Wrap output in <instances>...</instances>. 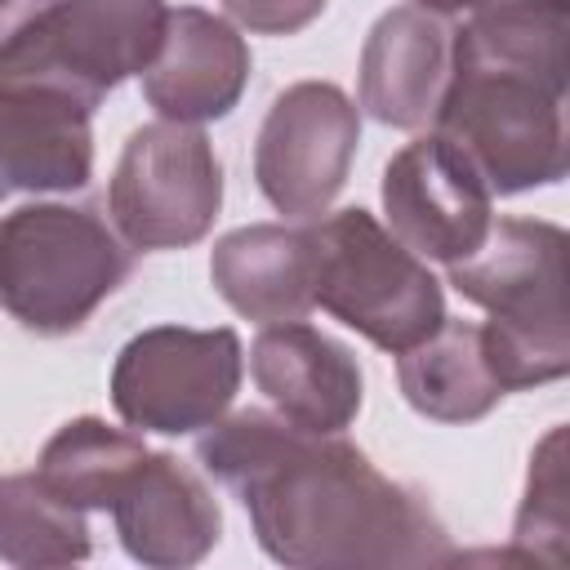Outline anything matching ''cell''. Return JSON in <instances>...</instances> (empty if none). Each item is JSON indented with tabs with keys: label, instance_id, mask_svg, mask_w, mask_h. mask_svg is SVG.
I'll return each instance as SVG.
<instances>
[{
	"label": "cell",
	"instance_id": "9",
	"mask_svg": "<svg viewBox=\"0 0 570 570\" xmlns=\"http://www.w3.org/2000/svg\"><path fill=\"white\" fill-rule=\"evenodd\" d=\"M361 142L356 102L330 80H298L267 107L254 147L258 191L285 218H321L343 191Z\"/></svg>",
	"mask_w": 570,
	"mask_h": 570
},
{
	"label": "cell",
	"instance_id": "6",
	"mask_svg": "<svg viewBox=\"0 0 570 570\" xmlns=\"http://www.w3.org/2000/svg\"><path fill=\"white\" fill-rule=\"evenodd\" d=\"M165 18V0H53L0 49V80L45 85L94 111L125 76L147 71Z\"/></svg>",
	"mask_w": 570,
	"mask_h": 570
},
{
	"label": "cell",
	"instance_id": "14",
	"mask_svg": "<svg viewBox=\"0 0 570 570\" xmlns=\"http://www.w3.org/2000/svg\"><path fill=\"white\" fill-rule=\"evenodd\" d=\"M249 370L276 414L307 432H343L361 414L365 379L356 356L303 316L263 325L249 347Z\"/></svg>",
	"mask_w": 570,
	"mask_h": 570
},
{
	"label": "cell",
	"instance_id": "1",
	"mask_svg": "<svg viewBox=\"0 0 570 570\" xmlns=\"http://www.w3.org/2000/svg\"><path fill=\"white\" fill-rule=\"evenodd\" d=\"M196 459L240 494L263 552L294 570L450 566L459 552L423 494L383 476L343 432H307L267 410L218 419Z\"/></svg>",
	"mask_w": 570,
	"mask_h": 570
},
{
	"label": "cell",
	"instance_id": "12",
	"mask_svg": "<svg viewBox=\"0 0 570 570\" xmlns=\"http://www.w3.org/2000/svg\"><path fill=\"white\" fill-rule=\"evenodd\" d=\"M116 534L125 552L151 570H187L209 557L223 530V512L205 476L174 454H142L116 503Z\"/></svg>",
	"mask_w": 570,
	"mask_h": 570
},
{
	"label": "cell",
	"instance_id": "10",
	"mask_svg": "<svg viewBox=\"0 0 570 570\" xmlns=\"http://www.w3.org/2000/svg\"><path fill=\"white\" fill-rule=\"evenodd\" d=\"M490 200L494 191L472 156L436 129L405 142L383 169V209L392 236L419 258H436L445 267L485 240L494 223Z\"/></svg>",
	"mask_w": 570,
	"mask_h": 570
},
{
	"label": "cell",
	"instance_id": "19",
	"mask_svg": "<svg viewBox=\"0 0 570 570\" xmlns=\"http://www.w3.org/2000/svg\"><path fill=\"white\" fill-rule=\"evenodd\" d=\"M85 557H89L85 508L58 499L36 472L0 476V561L36 570V566H71Z\"/></svg>",
	"mask_w": 570,
	"mask_h": 570
},
{
	"label": "cell",
	"instance_id": "11",
	"mask_svg": "<svg viewBox=\"0 0 570 570\" xmlns=\"http://www.w3.org/2000/svg\"><path fill=\"white\" fill-rule=\"evenodd\" d=\"M454 71V27L423 4L387 9L361 49V107L392 129H432Z\"/></svg>",
	"mask_w": 570,
	"mask_h": 570
},
{
	"label": "cell",
	"instance_id": "7",
	"mask_svg": "<svg viewBox=\"0 0 570 570\" xmlns=\"http://www.w3.org/2000/svg\"><path fill=\"white\" fill-rule=\"evenodd\" d=\"M223 205V165L214 142L183 120H151L129 134L107 209L129 249H187L196 245Z\"/></svg>",
	"mask_w": 570,
	"mask_h": 570
},
{
	"label": "cell",
	"instance_id": "23",
	"mask_svg": "<svg viewBox=\"0 0 570 570\" xmlns=\"http://www.w3.org/2000/svg\"><path fill=\"white\" fill-rule=\"evenodd\" d=\"M414 4H423V9H432V13H441V18H459V13H468V9L481 4V0H414Z\"/></svg>",
	"mask_w": 570,
	"mask_h": 570
},
{
	"label": "cell",
	"instance_id": "15",
	"mask_svg": "<svg viewBox=\"0 0 570 570\" xmlns=\"http://www.w3.org/2000/svg\"><path fill=\"white\" fill-rule=\"evenodd\" d=\"M89 107L45 85L0 80V200L9 191H76L94 174Z\"/></svg>",
	"mask_w": 570,
	"mask_h": 570
},
{
	"label": "cell",
	"instance_id": "3",
	"mask_svg": "<svg viewBox=\"0 0 570 570\" xmlns=\"http://www.w3.org/2000/svg\"><path fill=\"white\" fill-rule=\"evenodd\" d=\"M450 285L490 312L481 352L503 392L552 383L570 370L566 232L543 218H499L485 240L450 263Z\"/></svg>",
	"mask_w": 570,
	"mask_h": 570
},
{
	"label": "cell",
	"instance_id": "21",
	"mask_svg": "<svg viewBox=\"0 0 570 570\" xmlns=\"http://www.w3.org/2000/svg\"><path fill=\"white\" fill-rule=\"evenodd\" d=\"M227 13L258 36H294L321 18L325 0H223Z\"/></svg>",
	"mask_w": 570,
	"mask_h": 570
},
{
	"label": "cell",
	"instance_id": "17",
	"mask_svg": "<svg viewBox=\"0 0 570 570\" xmlns=\"http://www.w3.org/2000/svg\"><path fill=\"white\" fill-rule=\"evenodd\" d=\"M396 379L405 401L436 423H472L485 419L503 387L490 374V361L481 352V325L472 321H441L423 343L401 352Z\"/></svg>",
	"mask_w": 570,
	"mask_h": 570
},
{
	"label": "cell",
	"instance_id": "2",
	"mask_svg": "<svg viewBox=\"0 0 570 570\" xmlns=\"http://www.w3.org/2000/svg\"><path fill=\"white\" fill-rule=\"evenodd\" d=\"M566 62L454 31V71L436 134L454 138L490 191L512 196L566 174Z\"/></svg>",
	"mask_w": 570,
	"mask_h": 570
},
{
	"label": "cell",
	"instance_id": "20",
	"mask_svg": "<svg viewBox=\"0 0 570 570\" xmlns=\"http://www.w3.org/2000/svg\"><path fill=\"white\" fill-rule=\"evenodd\" d=\"M566 534H570V499H566V432L552 428L534 459H530V485L517 512V561H543L566 566Z\"/></svg>",
	"mask_w": 570,
	"mask_h": 570
},
{
	"label": "cell",
	"instance_id": "22",
	"mask_svg": "<svg viewBox=\"0 0 570 570\" xmlns=\"http://www.w3.org/2000/svg\"><path fill=\"white\" fill-rule=\"evenodd\" d=\"M49 4H53V0H0V49H4L27 22H36Z\"/></svg>",
	"mask_w": 570,
	"mask_h": 570
},
{
	"label": "cell",
	"instance_id": "8",
	"mask_svg": "<svg viewBox=\"0 0 570 570\" xmlns=\"http://www.w3.org/2000/svg\"><path fill=\"white\" fill-rule=\"evenodd\" d=\"M240 365V338L227 325H151L120 347L111 365V405L129 428L187 436L227 414Z\"/></svg>",
	"mask_w": 570,
	"mask_h": 570
},
{
	"label": "cell",
	"instance_id": "13",
	"mask_svg": "<svg viewBox=\"0 0 570 570\" xmlns=\"http://www.w3.org/2000/svg\"><path fill=\"white\" fill-rule=\"evenodd\" d=\"M249 80V45L245 36L196 4L169 9L156 58L142 71V98L160 111V120H223Z\"/></svg>",
	"mask_w": 570,
	"mask_h": 570
},
{
	"label": "cell",
	"instance_id": "4",
	"mask_svg": "<svg viewBox=\"0 0 570 570\" xmlns=\"http://www.w3.org/2000/svg\"><path fill=\"white\" fill-rule=\"evenodd\" d=\"M134 249L85 205L36 200L0 223V307L31 334L80 330L129 276Z\"/></svg>",
	"mask_w": 570,
	"mask_h": 570
},
{
	"label": "cell",
	"instance_id": "5",
	"mask_svg": "<svg viewBox=\"0 0 570 570\" xmlns=\"http://www.w3.org/2000/svg\"><path fill=\"white\" fill-rule=\"evenodd\" d=\"M312 298L374 347L401 356L445 321L441 281L370 209L312 223Z\"/></svg>",
	"mask_w": 570,
	"mask_h": 570
},
{
	"label": "cell",
	"instance_id": "18",
	"mask_svg": "<svg viewBox=\"0 0 570 570\" xmlns=\"http://www.w3.org/2000/svg\"><path fill=\"white\" fill-rule=\"evenodd\" d=\"M142 454H147V445L134 432L85 414V419L62 423L45 441L36 476L58 499H67L71 508H85V512L89 508H111Z\"/></svg>",
	"mask_w": 570,
	"mask_h": 570
},
{
	"label": "cell",
	"instance_id": "16",
	"mask_svg": "<svg viewBox=\"0 0 570 570\" xmlns=\"http://www.w3.org/2000/svg\"><path fill=\"white\" fill-rule=\"evenodd\" d=\"M312 272V227L249 223L227 232L209 254V281L223 294V303L258 325L307 316L316 307Z\"/></svg>",
	"mask_w": 570,
	"mask_h": 570
}]
</instances>
